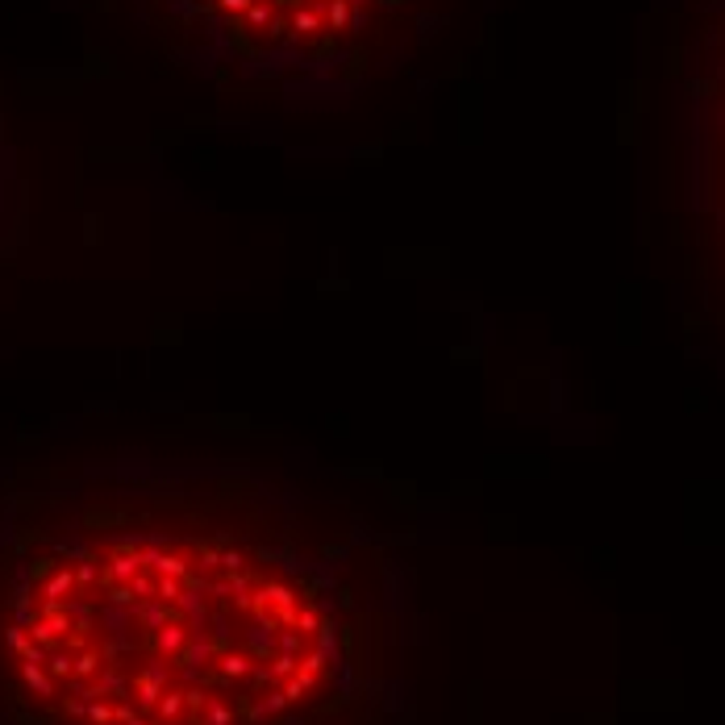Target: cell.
Listing matches in <instances>:
<instances>
[{"mask_svg":"<svg viewBox=\"0 0 725 725\" xmlns=\"http://www.w3.org/2000/svg\"><path fill=\"white\" fill-rule=\"evenodd\" d=\"M213 80L346 92L408 25L417 0H155Z\"/></svg>","mask_w":725,"mask_h":725,"instance_id":"obj_2","label":"cell"},{"mask_svg":"<svg viewBox=\"0 0 725 725\" xmlns=\"http://www.w3.org/2000/svg\"><path fill=\"white\" fill-rule=\"evenodd\" d=\"M246 467L46 492L0 559V692L34 725H309L359 688L350 588Z\"/></svg>","mask_w":725,"mask_h":725,"instance_id":"obj_1","label":"cell"},{"mask_svg":"<svg viewBox=\"0 0 725 725\" xmlns=\"http://www.w3.org/2000/svg\"><path fill=\"white\" fill-rule=\"evenodd\" d=\"M688 175L709 301L725 317V0H713L688 59Z\"/></svg>","mask_w":725,"mask_h":725,"instance_id":"obj_3","label":"cell"}]
</instances>
